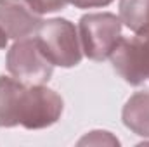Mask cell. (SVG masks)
<instances>
[{"label": "cell", "instance_id": "10", "mask_svg": "<svg viewBox=\"0 0 149 147\" xmlns=\"http://www.w3.org/2000/svg\"><path fill=\"white\" fill-rule=\"evenodd\" d=\"M104 142H108V144H120L118 139H114L109 132H101V130L90 132V133L85 135L78 144H104Z\"/></svg>", "mask_w": 149, "mask_h": 147}, {"label": "cell", "instance_id": "1", "mask_svg": "<svg viewBox=\"0 0 149 147\" xmlns=\"http://www.w3.org/2000/svg\"><path fill=\"white\" fill-rule=\"evenodd\" d=\"M63 97L45 85H26L16 78L0 76V126L42 130L59 121Z\"/></svg>", "mask_w": 149, "mask_h": 147}, {"label": "cell", "instance_id": "6", "mask_svg": "<svg viewBox=\"0 0 149 147\" xmlns=\"http://www.w3.org/2000/svg\"><path fill=\"white\" fill-rule=\"evenodd\" d=\"M42 14L28 0H0V28L7 38L21 40L37 33L42 26Z\"/></svg>", "mask_w": 149, "mask_h": 147}, {"label": "cell", "instance_id": "2", "mask_svg": "<svg viewBox=\"0 0 149 147\" xmlns=\"http://www.w3.org/2000/svg\"><path fill=\"white\" fill-rule=\"evenodd\" d=\"M40 49L54 66L73 68L81 62L83 49L78 30L71 21L64 17H54L43 21L37 31Z\"/></svg>", "mask_w": 149, "mask_h": 147}, {"label": "cell", "instance_id": "7", "mask_svg": "<svg viewBox=\"0 0 149 147\" xmlns=\"http://www.w3.org/2000/svg\"><path fill=\"white\" fill-rule=\"evenodd\" d=\"M123 125L139 137L149 139V90L135 92L123 106Z\"/></svg>", "mask_w": 149, "mask_h": 147}, {"label": "cell", "instance_id": "5", "mask_svg": "<svg viewBox=\"0 0 149 147\" xmlns=\"http://www.w3.org/2000/svg\"><path fill=\"white\" fill-rule=\"evenodd\" d=\"M114 71L127 83L139 87L149 81V28L132 38H120L109 55Z\"/></svg>", "mask_w": 149, "mask_h": 147}, {"label": "cell", "instance_id": "8", "mask_svg": "<svg viewBox=\"0 0 149 147\" xmlns=\"http://www.w3.org/2000/svg\"><path fill=\"white\" fill-rule=\"evenodd\" d=\"M120 19L134 33L149 28V0H120Z\"/></svg>", "mask_w": 149, "mask_h": 147}, {"label": "cell", "instance_id": "4", "mask_svg": "<svg viewBox=\"0 0 149 147\" xmlns=\"http://www.w3.org/2000/svg\"><path fill=\"white\" fill-rule=\"evenodd\" d=\"M5 64L9 73L26 85H43L54 71V64L40 49L37 37L16 40L7 52Z\"/></svg>", "mask_w": 149, "mask_h": 147}, {"label": "cell", "instance_id": "9", "mask_svg": "<svg viewBox=\"0 0 149 147\" xmlns=\"http://www.w3.org/2000/svg\"><path fill=\"white\" fill-rule=\"evenodd\" d=\"M30 5L37 10L38 14H49V12H56L64 9L68 3H71V0H28Z\"/></svg>", "mask_w": 149, "mask_h": 147}, {"label": "cell", "instance_id": "12", "mask_svg": "<svg viewBox=\"0 0 149 147\" xmlns=\"http://www.w3.org/2000/svg\"><path fill=\"white\" fill-rule=\"evenodd\" d=\"M7 35L2 31V28H0V49H5V45H7Z\"/></svg>", "mask_w": 149, "mask_h": 147}, {"label": "cell", "instance_id": "3", "mask_svg": "<svg viewBox=\"0 0 149 147\" xmlns=\"http://www.w3.org/2000/svg\"><path fill=\"white\" fill-rule=\"evenodd\" d=\"M121 19L111 12L85 14L78 24L83 54L92 61H104L121 38Z\"/></svg>", "mask_w": 149, "mask_h": 147}, {"label": "cell", "instance_id": "11", "mask_svg": "<svg viewBox=\"0 0 149 147\" xmlns=\"http://www.w3.org/2000/svg\"><path fill=\"white\" fill-rule=\"evenodd\" d=\"M114 0H71L74 7L78 9H94V7H106Z\"/></svg>", "mask_w": 149, "mask_h": 147}]
</instances>
